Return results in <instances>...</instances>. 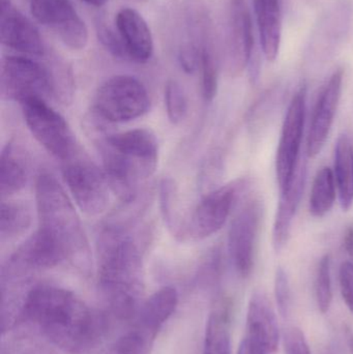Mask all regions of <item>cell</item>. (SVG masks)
I'll return each instance as SVG.
<instances>
[{"label":"cell","instance_id":"6da1fadb","mask_svg":"<svg viewBox=\"0 0 353 354\" xmlns=\"http://www.w3.org/2000/svg\"><path fill=\"white\" fill-rule=\"evenodd\" d=\"M21 317L70 354L93 353L107 332L103 314L90 309L70 291L51 285H37L28 291Z\"/></svg>","mask_w":353,"mask_h":354},{"label":"cell","instance_id":"7a4b0ae2","mask_svg":"<svg viewBox=\"0 0 353 354\" xmlns=\"http://www.w3.org/2000/svg\"><path fill=\"white\" fill-rule=\"evenodd\" d=\"M99 281L112 310L128 316L142 292L143 262L134 239L126 231L109 227L97 241Z\"/></svg>","mask_w":353,"mask_h":354},{"label":"cell","instance_id":"3957f363","mask_svg":"<svg viewBox=\"0 0 353 354\" xmlns=\"http://www.w3.org/2000/svg\"><path fill=\"white\" fill-rule=\"evenodd\" d=\"M104 171L112 192L132 202L143 181L155 174L159 161L157 137L147 129L109 135L101 145Z\"/></svg>","mask_w":353,"mask_h":354},{"label":"cell","instance_id":"277c9868","mask_svg":"<svg viewBox=\"0 0 353 354\" xmlns=\"http://www.w3.org/2000/svg\"><path fill=\"white\" fill-rule=\"evenodd\" d=\"M39 228L64 253L66 261L85 266L90 261V247L74 204L64 187L49 172L35 183Z\"/></svg>","mask_w":353,"mask_h":354},{"label":"cell","instance_id":"5b68a950","mask_svg":"<svg viewBox=\"0 0 353 354\" xmlns=\"http://www.w3.org/2000/svg\"><path fill=\"white\" fill-rule=\"evenodd\" d=\"M0 95L2 100L17 102L20 105L30 100L47 101L55 97L47 55L44 62L28 56L8 55L2 58Z\"/></svg>","mask_w":353,"mask_h":354},{"label":"cell","instance_id":"8992f818","mask_svg":"<svg viewBox=\"0 0 353 354\" xmlns=\"http://www.w3.org/2000/svg\"><path fill=\"white\" fill-rule=\"evenodd\" d=\"M95 113L108 122H132L144 115L151 107L147 89L142 82L128 75L111 77L103 83L93 101Z\"/></svg>","mask_w":353,"mask_h":354},{"label":"cell","instance_id":"52a82bcc","mask_svg":"<svg viewBox=\"0 0 353 354\" xmlns=\"http://www.w3.org/2000/svg\"><path fill=\"white\" fill-rule=\"evenodd\" d=\"M62 176L81 212L90 216L106 212L112 191L109 181L105 171L91 162L82 149L62 162Z\"/></svg>","mask_w":353,"mask_h":354},{"label":"cell","instance_id":"ba28073f","mask_svg":"<svg viewBox=\"0 0 353 354\" xmlns=\"http://www.w3.org/2000/svg\"><path fill=\"white\" fill-rule=\"evenodd\" d=\"M21 107L31 135L50 155L62 163L80 149L68 122L47 101L30 100Z\"/></svg>","mask_w":353,"mask_h":354},{"label":"cell","instance_id":"9c48e42d","mask_svg":"<svg viewBox=\"0 0 353 354\" xmlns=\"http://www.w3.org/2000/svg\"><path fill=\"white\" fill-rule=\"evenodd\" d=\"M307 87L302 86L290 101L276 156V174L280 191L292 183L300 162L306 118Z\"/></svg>","mask_w":353,"mask_h":354},{"label":"cell","instance_id":"30bf717a","mask_svg":"<svg viewBox=\"0 0 353 354\" xmlns=\"http://www.w3.org/2000/svg\"><path fill=\"white\" fill-rule=\"evenodd\" d=\"M253 26L246 0H229L224 30L223 59L230 76L242 74L252 56Z\"/></svg>","mask_w":353,"mask_h":354},{"label":"cell","instance_id":"8fae6325","mask_svg":"<svg viewBox=\"0 0 353 354\" xmlns=\"http://www.w3.org/2000/svg\"><path fill=\"white\" fill-rule=\"evenodd\" d=\"M263 212L260 200H250L242 206L230 226L228 252L234 270L242 278H248L254 266L255 245Z\"/></svg>","mask_w":353,"mask_h":354},{"label":"cell","instance_id":"7c38bea8","mask_svg":"<svg viewBox=\"0 0 353 354\" xmlns=\"http://www.w3.org/2000/svg\"><path fill=\"white\" fill-rule=\"evenodd\" d=\"M245 185L246 180L238 179L207 194L191 216L187 227L188 234L200 241L217 233L225 225Z\"/></svg>","mask_w":353,"mask_h":354},{"label":"cell","instance_id":"4fadbf2b","mask_svg":"<svg viewBox=\"0 0 353 354\" xmlns=\"http://www.w3.org/2000/svg\"><path fill=\"white\" fill-rule=\"evenodd\" d=\"M33 18L51 29L64 45L82 50L88 41V30L70 0H30Z\"/></svg>","mask_w":353,"mask_h":354},{"label":"cell","instance_id":"5bb4252c","mask_svg":"<svg viewBox=\"0 0 353 354\" xmlns=\"http://www.w3.org/2000/svg\"><path fill=\"white\" fill-rule=\"evenodd\" d=\"M0 39L2 45L28 57L41 58L49 52L37 27L10 0H1Z\"/></svg>","mask_w":353,"mask_h":354},{"label":"cell","instance_id":"9a60e30c","mask_svg":"<svg viewBox=\"0 0 353 354\" xmlns=\"http://www.w3.org/2000/svg\"><path fill=\"white\" fill-rule=\"evenodd\" d=\"M343 71H336L323 87L315 105L307 140V153L315 158L321 153L333 127L341 99Z\"/></svg>","mask_w":353,"mask_h":354},{"label":"cell","instance_id":"2e32d148","mask_svg":"<svg viewBox=\"0 0 353 354\" xmlns=\"http://www.w3.org/2000/svg\"><path fill=\"white\" fill-rule=\"evenodd\" d=\"M115 26L128 60L146 64L153 54V39L144 18L134 8H124L116 15Z\"/></svg>","mask_w":353,"mask_h":354},{"label":"cell","instance_id":"e0dca14e","mask_svg":"<svg viewBox=\"0 0 353 354\" xmlns=\"http://www.w3.org/2000/svg\"><path fill=\"white\" fill-rule=\"evenodd\" d=\"M247 337L258 343L269 354L279 346L277 318L267 295L257 291L251 297L247 312Z\"/></svg>","mask_w":353,"mask_h":354},{"label":"cell","instance_id":"ac0fdd59","mask_svg":"<svg viewBox=\"0 0 353 354\" xmlns=\"http://www.w3.org/2000/svg\"><path fill=\"white\" fill-rule=\"evenodd\" d=\"M306 176V161L300 160L292 183L285 189L280 191L281 194L273 228V245L276 252L282 251L287 245L292 222L304 192Z\"/></svg>","mask_w":353,"mask_h":354},{"label":"cell","instance_id":"d6986e66","mask_svg":"<svg viewBox=\"0 0 353 354\" xmlns=\"http://www.w3.org/2000/svg\"><path fill=\"white\" fill-rule=\"evenodd\" d=\"M263 54L269 62L279 55L282 39V0H253Z\"/></svg>","mask_w":353,"mask_h":354},{"label":"cell","instance_id":"ffe728a7","mask_svg":"<svg viewBox=\"0 0 353 354\" xmlns=\"http://www.w3.org/2000/svg\"><path fill=\"white\" fill-rule=\"evenodd\" d=\"M178 304L176 289L170 286L163 287L141 305L133 324L157 337L163 324L175 311Z\"/></svg>","mask_w":353,"mask_h":354},{"label":"cell","instance_id":"44dd1931","mask_svg":"<svg viewBox=\"0 0 353 354\" xmlns=\"http://www.w3.org/2000/svg\"><path fill=\"white\" fill-rule=\"evenodd\" d=\"M29 178V164L23 149L10 141L0 155V196L1 199L20 192Z\"/></svg>","mask_w":353,"mask_h":354},{"label":"cell","instance_id":"7402d4cb","mask_svg":"<svg viewBox=\"0 0 353 354\" xmlns=\"http://www.w3.org/2000/svg\"><path fill=\"white\" fill-rule=\"evenodd\" d=\"M334 168L340 204L347 212L353 204V145L347 135H341L336 143Z\"/></svg>","mask_w":353,"mask_h":354},{"label":"cell","instance_id":"603a6c76","mask_svg":"<svg viewBox=\"0 0 353 354\" xmlns=\"http://www.w3.org/2000/svg\"><path fill=\"white\" fill-rule=\"evenodd\" d=\"M203 354H231L229 313L224 305L216 308L207 320Z\"/></svg>","mask_w":353,"mask_h":354},{"label":"cell","instance_id":"cb8c5ba5","mask_svg":"<svg viewBox=\"0 0 353 354\" xmlns=\"http://www.w3.org/2000/svg\"><path fill=\"white\" fill-rule=\"evenodd\" d=\"M32 222L30 209L26 204L4 201L0 206V241H12L24 234Z\"/></svg>","mask_w":353,"mask_h":354},{"label":"cell","instance_id":"d4e9b609","mask_svg":"<svg viewBox=\"0 0 353 354\" xmlns=\"http://www.w3.org/2000/svg\"><path fill=\"white\" fill-rule=\"evenodd\" d=\"M336 179L330 167L318 170L311 189L310 212L315 218H323L333 208L336 200Z\"/></svg>","mask_w":353,"mask_h":354},{"label":"cell","instance_id":"484cf974","mask_svg":"<svg viewBox=\"0 0 353 354\" xmlns=\"http://www.w3.org/2000/svg\"><path fill=\"white\" fill-rule=\"evenodd\" d=\"M165 106L168 118L173 124H180L188 115V100L184 88L176 81H168L165 86Z\"/></svg>","mask_w":353,"mask_h":354},{"label":"cell","instance_id":"4316f807","mask_svg":"<svg viewBox=\"0 0 353 354\" xmlns=\"http://www.w3.org/2000/svg\"><path fill=\"white\" fill-rule=\"evenodd\" d=\"M317 305L321 313L329 312L333 301V286H332L331 258L325 255L319 262L315 282Z\"/></svg>","mask_w":353,"mask_h":354},{"label":"cell","instance_id":"83f0119b","mask_svg":"<svg viewBox=\"0 0 353 354\" xmlns=\"http://www.w3.org/2000/svg\"><path fill=\"white\" fill-rule=\"evenodd\" d=\"M171 179H164L161 183V208L163 214L164 220L170 229L178 233L180 227L178 226V218H176L175 207V187Z\"/></svg>","mask_w":353,"mask_h":354},{"label":"cell","instance_id":"f1b7e54d","mask_svg":"<svg viewBox=\"0 0 353 354\" xmlns=\"http://www.w3.org/2000/svg\"><path fill=\"white\" fill-rule=\"evenodd\" d=\"M97 33L104 47L118 59L128 60L126 50L122 45V39L116 31L112 30L105 23L99 21L97 23Z\"/></svg>","mask_w":353,"mask_h":354},{"label":"cell","instance_id":"f546056e","mask_svg":"<svg viewBox=\"0 0 353 354\" xmlns=\"http://www.w3.org/2000/svg\"><path fill=\"white\" fill-rule=\"evenodd\" d=\"M275 297L278 309L281 315L285 317L292 307V290L287 274L282 268H278L276 272Z\"/></svg>","mask_w":353,"mask_h":354},{"label":"cell","instance_id":"4dcf8cb0","mask_svg":"<svg viewBox=\"0 0 353 354\" xmlns=\"http://www.w3.org/2000/svg\"><path fill=\"white\" fill-rule=\"evenodd\" d=\"M286 354H312L304 333L298 328H288L284 335Z\"/></svg>","mask_w":353,"mask_h":354},{"label":"cell","instance_id":"1f68e13d","mask_svg":"<svg viewBox=\"0 0 353 354\" xmlns=\"http://www.w3.org/2000/svg\"><path fill=\"white\" fill-rule=\"evenodd\" d=\"M340 290L350 311L353 314V261H345L339 270Z\"/></svg>","mask_w":353,"mask_h":354},{"label":"cell","instance_id":"d6a6232c","mask_svg":"<svg viewBox=\"0 0 353 354\" xmlns=\"http://www.w3.org/2000/svg\"><path fill=\"white\" fill-rule=\"evenodd\" d=\"M238 354H269L258 343L255 342L249 337L245 336L240 343Z\"/></svg>","mask_w":353,"mask_h":354},{"label":"cell","instance_id":"836d02e7","mask_svg":"<svg viewBox=\"0 0 353 354\" xmlns=\"http://www.w3.org/2000/svg\"><path fill=\"white\" fill-rule=\"evenodd\" d=\"M343 243L346 254L350 256V260L353 261V225L346 229Z\"/></svg>","mask_w":353,"mask_h":354},{"label":"cell","instance_id":"e575fe53","mask_svg":"<svg viewBox=\"0 0 353 354\" xmlns=\"http://www.w3.org/2000/svg\"><path fill=\"white\" fill-rule=\"evenodd\" d=\"M81 1L85 2V3L87 4H90V6L101 8V6H105V4L107 3L108 0H81Z\"/></svg>","mask_w":353,"mask_h":354}]
</instances>
